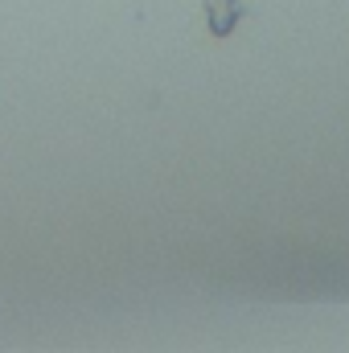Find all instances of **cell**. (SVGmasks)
<instances>
[{
  "label": "cell",
  "mask_w": 349,
  "mask_h": 353,
  "mask_svg": "<svg viewBox=\"0 0 349 353\" xmlns=\"http://www.w3.org/2000/svg\"><path fill=\"white\" fill-rule=\"evenodd\" d=\"M206 17L214 37H230L239 25V0H206Z\"/></svg>",
  "instance_id": "1"
}]
</instances>
